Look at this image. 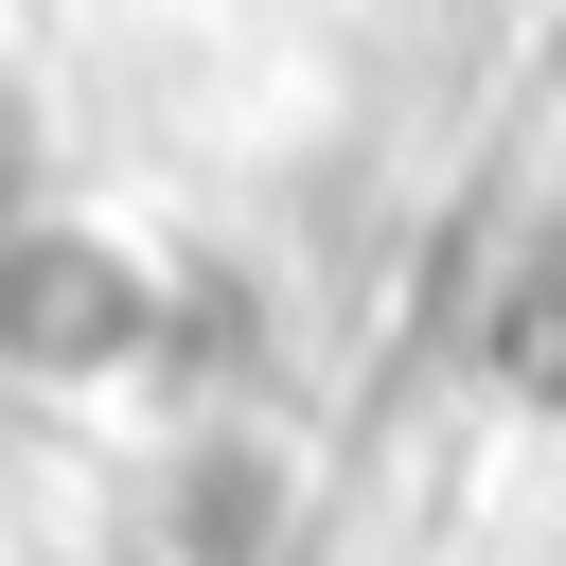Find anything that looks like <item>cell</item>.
Returning <instances> with one entry per match:
<instances>
[{
	"label": "cell",
	"instance_id": "obj_1",
	"mask_svg": "<svg viewBox=\"0 0 566 566\" xmlns=\"http://www.w3.org/2000/svg\"><path fill=\"white\" fill-rule=\"evenodd\" d=\"M159 336V265L106 212H18L0 230V371L18 389H88Z\"/></svg>",
	"mask_w": 566,
	"mask_h": 566
},
{
	"label": "cell",
	"instance_id": "obj_2",
	"mask_svg": "<svg viewBox=\"0 0 566 566\" xmlns=\"http://www.w3.org/2000/svg\"><path fill=\"white\" fill-rule=\"evenodd\" d=\"M265 531H283V460H265V442H177V478H159V566H265Z\"/></svg>",
	"mask_w": 566,
	"mask_h": 566
}]
</instances>
